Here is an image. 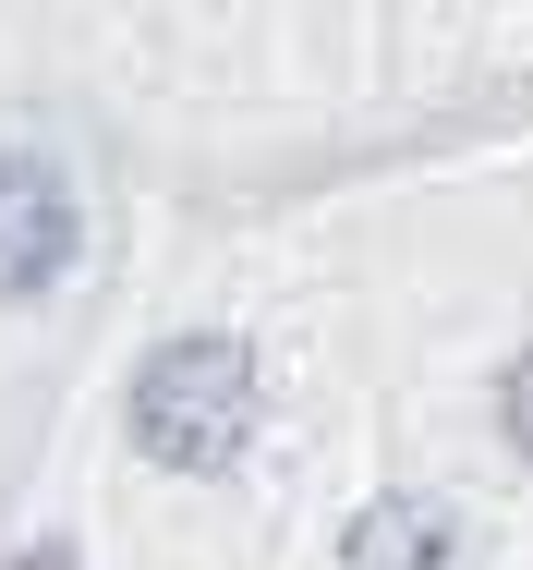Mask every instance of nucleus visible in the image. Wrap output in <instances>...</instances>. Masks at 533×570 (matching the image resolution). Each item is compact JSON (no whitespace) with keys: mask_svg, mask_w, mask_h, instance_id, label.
Listing matches in <instances>:
<instances>
[{"mask_svg":"<svg viewBox=\"0 0 533 570\" xmlns=\"http://www.w3.org/2000/svg\"><path fill=\"white\" fill-rule=\"evenodd\" d=\"M24 570H73V559H61V547H49V559H24Z\"/></svg>","mask_w":533,"mask_h":570,"instance_id":"20e7f679","label":"nucleus"},{"mask_svg":"<svg viewBox=\"0 0 533 570\" xmlns=\"http://www.w3.org/2000/svg\"><path fill=\"white\" fill-rule=\"evenodd\" d=\"M473 559V534H461V510H436V498H376L352 534H339V570H461Z\"/></svg>","mask_w":533,"mask_h":570,"instance_id":"7ed1b4c3","label":"nucleus"},{"mask_svg":"<svg viewBox=\"0 0 533 570\" xmlns=\"http://www.w3.org/2000/svg\"><path fill=\"white\" fill-rule=\"evenodd\" d=\"M61 267H73V195H61V170L0 158V304L12 292H49Z\"/></svg>","mask_w":533,"mask_h":570,"instance_id":"f03ea898","label":"nucleus"},{"mask_svg":"<svg viewBox=\"0 0 533 570\" xmlns=\"http://www.w3.org/2000/svg\"><path fill=\"white\" fill-rule=\"evenodd\" d=\"M255 438V352L195 328V341L146 352V376H134V450L170 461V473H230Z\"/></svg>","mask_w":533,"mask_h":570,"instance_id":"f257e3e1","label":"nucleus"}]
</instances>
